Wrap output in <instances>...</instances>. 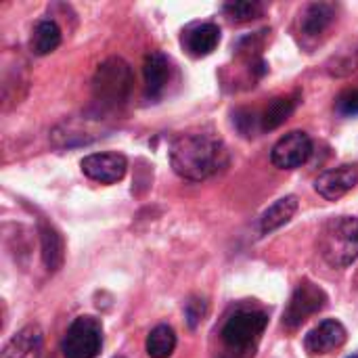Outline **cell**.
<instances>
[{"mask_svg": "<svg viewBox=\"0 0 358 358\" xmlns=\"http://www.w3.org/2000/svg\"><path fill=\"white\" fill-rule=\"evenodd\" d=\"M319 252L334 268H346L358 260V218H331L319 237Z\"/></svg>", "mask_w": 358, "mask_h": 358, "instance_id": "obj_3", "label": "cell"}, {"mask_svg": "<svg viewBox=\"0 0 358 358\" xmlns=\"http://www.w3.org/2000/svg\"><path fill=\"white\" fill-rule=\"evenodd\" d=\"M176 348V336L174 329L168 325H157L145 342V350L151 358H170Z\"/></svg>", "mask_w": 358, "mask_h": 358, "instance_id": "obj_19", "label": "cell"}, {"mask_svg": "<svg viewBox=\"0 0 358 358\" xmlns=\"http://www.w3.org/2000/svg\"><path fill=\"white\" fill-rule=\"evenodd\" d=\"M346 338H348L346 327L340 321L327 319L319 323L313 331H308V336L304 338V348L308 355L321 357V355H329L342 348L346 344Z\"/></svg>", "mask_w": 358, "mask_h": 358, "instance_id": "obj_10", "label": "cell"}, {"mask_svg": "<svg viewBox=\"0 0 358 358\" xmlns=\"http://www.w3.org/2000/svg\"><path fill=\"white\" fill-rule=\"evenodd\" d=\"M336 19V6L329 2H313L300 15V34L304 40L323 36Z\"/></svg>", "mask_w": 358, "mask_h": 358, "instance_id": "obj_13", "label": "cell"}, {"mask_svg": "<svg viewBox=\"0 0 358 358\" xmlns=\"http://www.w3.org/2000/svg\"><path fill=\"white\" fill-rule=\"evenodd\" d=\"M206 315H208V302L201 300V298H193L187 304V308H185V317H187V323H189L191 329H195L197 325H201L203 319H206Z\"/></svg>", "mask_w": 358, "mask_h": 358, "instance_id": "obj_22", "label": "cell"}, {"mask_svg": "<svg viewBox=\"0 0 358 358\" xmlns=\"http://www.w3.org/2000/svg\"><path fill=\"white\" fill-rule=\"evenodd\" d=\"M300 94H287V96H277L268 103L264 115H262V130H275L279 128L298 107Z\"/></svg>", "mask_w": 358, "mask_h": 358, "instance_id": "obj_18", "label": "cell"}, {"mask_svg": "<svg viewBox=\"0 0 358 358\" xmlns=\"http://www.w3.org/2000/svg\"><path fill=\"white\" fill-rule=\"evenodd\" d=\"M268 325V315L252 304L237 306L220 329L222 357L220 358H254L258 344Z\"/></svg>", "mask_w": 358, "mask_h": 358, "instance_id": "obj_2", "label": "cell"}, {"mask_svg": "<svg viewBox=\"0 0 358 358\" xmlns=\"http://www.w3.org/2000/svg\"><path fill=\"white\" fill-rule=\"evenodd\" d=\"M220 44V27L216 23H193L182 31V46L191 57H208Z\"/></svg>", "mask_w": 358, "mask_h": 358, "instance_id": "obj_12", "label": "cell"}, {"mask_svg": "<svg viewBox=\"0 0 358 358\" xmlns=\"http://www.w3.org/2000/svg\"><path fill=\"white\" fill-rule=\"evenodd\" d=\"M313 155V141L306 132L294 130L285 136H281L273 151H271V162L273 166L281 170H296L304 166Z\"/></svg>", "mask_w": 358, "mask_h": 358, "instance_id": "obj_7", "label": "cell"}, {"mask_svg": "<svg viewBox=\"0 0 358 358\" xmlns=\"http://www.w3.org/2000/svg\"><path fill=\"white\" fill-rule=\"evenodd\" d=\"M143 73H145V92L151 101L162 99L168 92V86L172 84L174 76H176V67L172 63V59L159 50H153L145 57V65H143Z\"/></svg>", "mask_w": 358, "mask_h": 358, "instance_id": "obj_8", "label": "cell"}, {"mask_svg": "<svg viewBox=\"0 0 358 358\" xmlns=\"http://www.w3.org/2000/svg\"><path fill=\"white\" fill-rule=\"evenodd\" d=\"M336 111L340 115H346V117H355L358 115V88H348L344 90L338 101H336Z\"/></svg>", "mask_w": 358, "mask_h": 358, "instance_id": "obj_21", "label": "cell"}, {"mask_svg": "<svg viewBox=\"0 0 358 358\" xmlns=\"http://www.w3.org/2000/svg\"><path fill=\"white\" fill-rule=\"evenodd\" d=\"M42 340V334H40V327L38 325H27L23 327L21 331H17L2 348L0 358H25L31 350L38 348Z\"/></svg>", "mask_w": 358, "mask_h": 358, "instance_id": "obj_17", "label": "cell"}, {"mask_svg": "<svg viewBox=\"0 0 358 358\" xmlns=\"http://www.w3.org/2000/svg\"><path fill=\"white\" fill-rule=\"evenodd\" d=\"M132 82L130 65L120 57H111L99 65L92 78V96L103 109H120L130 96Z\"/></svg>", "mask_w": 358, "mask_h": 358, "instance_id": "obj_4", "label": "cell"}, {"mask_svg": "<svg viewBox=\"0 0 358 358\" xmlns=\"http://www.w3.org/2000/svg\"><path fill=\"white\" fill-rule=\"evenodd\" d=\"M222 10L229 19L243 23V21H252V19L260 17L264 6L256 0H237V2H227L222 6Z\"/></svg>", "mask_w": 358, "mask_h": 358, "instance_id": "obj_20", "label": "cell"}, {"mask_svg": "<svg viewBox=\"0 0 358 358\" xmlns=\"http://www.w3.org/2000/svg\"><path fill=\"white\" fill-rule=\"evenodd\" d=\"M80 168L90 180L101 182V185H113L124 178L128 170V162L122 153H113V151L92 153L80 162Z\"/></svg>", "mask_w": 358, "mask_h": 358, "instance_id": "obj_9", "label": "cell"}, {"mask_svg": "<svg viewBox=\"0 0 358 358\" xmlns=\"http://www.w3.org/2000/svg\"><path fill=\"white\" fill-rule=\"evenodd\" d=\"M61 44V27L52 19H42L36 23L31 38H29V50L38 57L48 55L57 50Z\"/></svg>", "mask_w": 358, "mask_h": 358, "instance_id": "obj_15", "label": "cell"}, {"mask_svg": "<svg viewBox=\"0 0 358 358\" xmlns=\"http://www.w3.org/2000/svg\"><path fill=\"white\" fill-rule=\"evenodd\" d=\"M40 241H42V260L48 271H59L65 258V245L63 237L57 233L55 227L40 222Z\"/></svg>", "mask_w": 358, "mask_h": 358, "instance_id": "obj_16", "label": "cell"}, {"mask_svg": "<svg viewBox=\"0 0 358 358\" xmlns=\"http://www.w3.org/2000/svg\"><path fill=\"white\" fill-rule=\"evenodd\" d=\"M229 162L222 138L212 130H191L174 138L170 147L172 170L191 182H201L218 174Z\"/></svg>", "mask_w": 358, "mask_h": 358, "instance_id": "obj_1", "label": "cell"}, {"mask_svg": "<svg viewBox=\"0 0 358 358\" xmlns=\"http://www.w3.org/2000/svg\"><path fill=\"white\" fill-rule=\"evenodd\" d=\"M103 348V325L94 317H78L61 340L65 358H96Z\"/></svg>", "mask_w": 358, "mask_h": 358, "instance_id": "obj_5", "label": "cell"}, {"mask_svg": "<svg viewBox=\"0 0 358 358\" xmlns=\"http://www.w3.org/2000/svg\"><path fill=\"white\" fill-rule=\"evenodd\" d=\"M113 358H126V357H113Z\"/></svg>", "mask_w": 358, "mask_h": 358, "instance_id": "obj_24", "label": "cell"}, {"mask_svg": "<svg viewBox=\"0 0 358 358\" xmlns=\"http://www.w3.org/2000/svg\"><path fill=\"white\" fill-rule=\"evenodd\" d=\"M348 358H358V355H352V357H348Z\"/></svg>", "mask_w": 358, "mask_h": 358, "instance_id": "obj_23", "label": "cell"}, {"mask_svg": "<svg viewBox=\"0 0 358 358\" xmlns=\"http://www.w3.org/2000/svg\"><path fill=\"white\" fill-rule=\"evenodd\" d=\"M298 212V197L296 195H287L281 197L279 201H275L260 218V233L262 235H271L277 229H281L283 224H287L294 214Z\"/></svg>", "mask_w": 358, "mask_h": 358, "instance_id": "obj_14", "label": "cell"}, {"mask_svg": "<svg viewBox=\"0 0 358 358\" xmlns=\"http://www.w3.org/2000/svg\"><path fill=\"white\" fill-rule=\"evenodd\" d=\"M358 182V170L357 166H340L334 170L323 172L317 180H315V189L321 197H325L327 201H336L340 197H344L348 191H352Z\"/></svg>", "mask_w": 358, "mask_h": 358, "instance_id": "obj_11", "label": "cell"}, {"mask_svg": "<svg viewBox=\"0 0 358 358\" xmlns=\"http://www.w3.org/2000/svg\"><path fill=\"white\" fill-rule=\"evenodd\" d=\"M327 306V294L313 281H302L296 292L292 294V300L283 313V327L289 331H296L302 327L313 315L321 313Z\"/></svg>", "mask_w": 358, "mask_h": 358, "instance_id": "obj_6", "label": "cell"}]
</instances>
